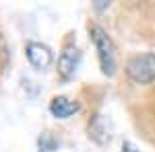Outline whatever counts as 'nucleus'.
<instances>
[{"label": "nucleus", "instance_id": "obj_5", "mask_svg": "<svg viewBox=\"0 0 155 152\" xmlns=\"http://www.w3.org/2000/svg\"><path fill=\"white\" fill-rule=\"evenodd\" d=\"M77 111H79V103L68 99V97H54L50 103V113L58 119H68Z\"/></svg>", "mask_w": 155, "mask_h": 152}, {"label": "nucleus", "instance_id": "obj_6", "mask_svg": "<svg viewBox=\"0 0 155 152\" xmlns=\"http://www.w3.org/2000/svg\"><path fill=\"white\" fill-rule=\"evenodd\" d=\"M89 136H91L97 144H106V142H110V134H107V128L104 126L101 115H95L93 121L89 123Z\"/></svg>", "mask_w": 155, "mask_h": 152}, {"label": "nucleus", "instance_id": "obj_7", "mask_svg": "<svg viewBox=\"0 0 155 152\" xmlns=\"http://www.w3.org/2000/svg\"><path fill=\"white\" fill-rule=\"evenodd\" d=\"M39 148L44 152H52L56 148V140H54L50 134H41V138H39Z\"/></svg>", "mask_w": 155, "mask_h": 152}, {"label": "nucleus", "instance_id": "obj_4", "mask_svg": "<svg viewBox=\"0 0 155 152\" xmlns=\"http://www.w3.org/2000/svg\"><path fill=\"white\" fill-rule=\"evenodd\" d=\"M79 60H81V51L77 45H66L58 56V74L60 78L68 80L72 74L77 72V66H79Z\"/></svg>", "mask_w": 155, "mask_h": 152}, {"label": "nucleus", "instance_id": "obj_3", "mask_svg": "<svg viewBox=\"0 0 155 152\" xmlns=\"http://www.w3.org/2000/svg\"><path fill=\"white\" fill-rule=\"evenodd\" d=\"M25 54H27V60L29 64L37 68V70H46L52 60H54V54L46 43H39V41H29L27 47H25Z\"/></svg>", "mask_w": 155, "mask_h": 152}, {"label": "nucleus", "instance_id": "obj_2", "mask_svg": "<svg viewBox=\"0 0 155 152\" xmlns=\"http://www.w3.org/2000/svg\"><path fill=\"white\" fill-rule=\"evenodd\" d=\"M126 74L137 84H151L155 80V54H137L126 64Z\"/></svg>", "mask_w": 155, "mask_h": 152}, {"label": "nucleus", "instance_id": "obj_1", "mask_svg": "<svg viewBox=\"0 0 155 152\" xmlns=\"http://www.w3.org/2000/svg\"><path fill=\"white\" fill-rule=\"evenodd\" d=\"M89 35H91V41L97 49V58H99V68L106 76H114L116 74V47H114V41L112 37L107 35L101 27L93 25L89 29Z\"/></svg>", "mask_w": 155, "mask_h": 152}, {"label": "nucleus", "instance_id": "obj_8", "mask_svg": "<svg viewBox=\"0 0 155 152\" xmlns=\"http://www.w3.org/2000/svg\"><path fill=\"white\" fill-rule=\"evenodd\" d=\"M122 152H139V150H137V146H134V144L124 142V144H122Z\"/></svg>", "mask_w": 155, "mask_h": 152}]
</instances>
